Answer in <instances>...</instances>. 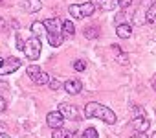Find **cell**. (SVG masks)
<instances>
[{
  "label": "cell",
  "instance_id": "6da1fadb",
  "mask_svg": "<svg viewBox=\"0 0 156 138\" xmlns=\"http://www.w3.org/2000/svg\"><path fill=\"white\" fill-rule=\"evenodd\" d=\"M85 116L87 118H99V120H103L105 123H116V114L108 109V107H105V105H101V103H98V101H90V103H87V107H85Z\"/></svg>",
  "mask_w": 156,
  "mask_h": 138
},
{
  "label": "cell",
  "instance_id": "7a4b0ae2",
  "mask_svg": "<svg viewBox=\"0 0 156 138\" xmlns=\"http://www.w3.org/2000/svg\"><path fill=\"white\" fill-rule=\"evenodd\" d=\"M96 9V6L92 2H85V4H72L68 6V13L73 17V19H85L88 15H92Z\"/></svg>",
  "mask_w": 156,
  "mask_h": 138
},
{
  "label": "cell",
  "instance_id": "3957f363",
  "mask_svg": "<svg viewBox=\"0 0 156 138\" xmlns=\"http://www.w3.org/2000/svg\"><path fill=\"white\" fill-rule=\"evenodd\" d=\"M41 50H42L41 39H39V37H30V39L26 41V44H24V50H22V52L26 53V57H28L30 61H35V59H39Z\"/></svg>",
  "mask_w": 156,
  "mask_h": 138
},
{
  "label": "cell",
  "instance_id": "277c9868",
  "mask_svg": "<svg viewBox=\"0 0 156 138\" xmlns=\"http://www.w3.org/2000/svg\"><path fill=\"white\" fill-rule=\"evenodd\" d=\"M28 76H30V79H31L33 83H37V85H50V76H48L46 72H42V68L37 66V64L28 66Z\"/></svg>",
  "mask_w": 156,
  "mask_h": 138
},
{
  "label": "cell",
  "instance_id": "5b68a950",
  "mask_svg": "<svg viewBox=\"0 0 156 138\" xmlns=\"http://www.w3.org/2000/svg\"><path fill=\"white\" fill-rule=\"evenodd\" d=\"M22 64V61L19 57H6L0 64V76H8V74H13L15 70H19Z\"/></svg>",
  "mask_w": 156,
  "mask_h": 138
},
{
  "label": "cell",
  "instance_id": "8992f818",
  "mask_svg": "<svg viewBox=\"0 0 156 138\" xmlns=\"http://www.w3.org/2000/svg\"><path fill=\"white\" fill-rule=\"evenodd\" d=\"M42 24H44L48 35H61V31H62V22L59 19H46Z\"/></svg>",
  "mask_w": 156,
  "mask_h": 138
},
{
  "label": "cell",
  "instance_id": "52a82bcc",
  "mask_svg": "<svg viewBox=\"0 0 156 138\" xmlns=\"http://www.w3.org/2000/svg\"><path fill=\"white\" fill-rule=\"evenodd\" d=\"M46 123H48V127H51L53 131H55V129H61L62 123H64V116H62L59 111L48 112V116H46Z\"/></svg>",
  "mask_w": 156,
  "mask_h": 138
},
{
  "label": "cell",
  "instance_id": "ba28073f",
  "mask_svg": "<svg viewBox=\"0 0 156 138\" xmlns=\"http://www.w3.org/2000/svg\"><path fill=\"white\" fill-rule=\"evenodd\" d=\"M59 112L64 116V120H79V112H77V109L70 103H61L59 105Z\"/></svg>",
  "mask_w": 156,
  "mask_h": 138
},
{
  "label": "cell",
  "instance_id": "9c48e42d",
  "mask_svg": "<svg viewBox=\"0 0 156 138\" xmlns=\"http://www.w3.org/2000/svg\"><path fill=\"white\" fill-rule=\"evenodd\" d=\"M149 127H151V122H149L147 116H136V118L132 120V129H134L136 133H147Z\"/></svg>",
  "mask_w": 156,
  "mask_h": 138
},
{
  "label": "cell",
  "instance_id": "30bf717a",
  "mask_svg": "<svg viewBox=\"0 0 156 138\" xmlns=\"http://www.w3.org/2000/svg\"><path fill=\"white\" fill-rule=\"evenodd\" d=\"M90 2L101 11H114L116 8H119V0H90Z\"/></svg>",
  "mask_w": 156,
  "mask_h": 138
},
{
  "label": "cell",
  "instance_id": "8fae6325",
  "mask_svg": "<svg viewBox=\"0 0 156 138\" xmlns=\"http://www.w3.org/2000/svg\"><path fill=\"white\" fill-rule=\"evenodd\" d=\"M81 89H83V83L79 79H68V81H64V90L68 94H79Z\"/></svg>",
  "mask_w": 156,
  "mask_h": 138
},
{
  "label": "cell",
  "instance_id": "7c38bea8",
  "mask_svg": "<svg viewBox=\"0 0 156 138\" xmlns=\"http://www.w3.org/2000/svg\"><path fill=\"white\" fill-rule=\"evenodd\" d=\"M41 8H42L41 0H24L22 2V9L28 13H37V11H41Z\"/></svg>",
  "mask_w": 156,
  "mask_h": 138
},
{
  "label": "cell",
  "instance_id": "4fadbf2b",
  "mask_svg": "<svg viewBox=\"0 0 156 138\" xmlns=\"http://www.w3.org/2000/svg\"><path fill=\"white\" fill-rule=\"evenodd\" d=\"M116 33H118L119 39H129V37L132 35V28H130L129 24H119V26L116 28Z\"/></svg>",
  "mask_w": 156,
  "mask_h": 138
},
{
  "label": "cell",
  "instance_id": "5bb4252c",
  "mask_svg": "<svg viewBox=\"0 0 156 138\" xmlns=\"http://www.w3.org/2000/svg\"><path fill=\"white\" fill-rule=\"evenodd\" d=\"M147 22H149L151 26H154V28H156V2L147 9Z\"/></svg>",
  "mask_w": 156,
  "mask_h": 138
},
{
  "label": "cell",
  "instance_id": "9a60e30c",
  "mask_svg": "<svg viewBox=\"0 0 156 138\" xmlns=\"http://www.w3.org/2000/svg\"><path fill=\"white\" fill-rule=\"evenodd\" d=\"M44 24L42 22H33L31 24V33H33V37H39V35H42L44 33Z\"/></svg>",
  "mask_w": 156,
  "mask_h": 138
},
{
  "label": "cell",
  "instance_id": "2e32d148",
  "mask_svg": "<svg viewBox=\"0 0 156 138\" xmlns=\"http://www.w3.org/2000/svg\"><path fill=\"white\" fill-rule=\"evenodd\" d=\"M73 134H72V131H68V129H55V133H53V138H72Z\"/></svg>",
  "mask_w": 156,
  "mask_h": 138
},
{
  "label": "cell",
  "instance_id": "e0dca14e",
  "mask_svg": "<svg viewBox=\"0 0 156 138\" xmlns=\"http://www.w3.org/2000/svg\"><path fill=\"white\" fill-rule=\"evenodd\" d=\"M62 31H64L66 35H73V33H75L73 22H72V20H64V22H62Z\"/></svg>",
  "mask_w": 156,
  "mask_h": 138
},
{
  "label": "cell",
  "instance_id": "ac0fdd59",
  "mask_svg": "<svg viewBox=\"0 0 156 138\" xmlns=\"http://www.w3.org/2000/svg\"><path fill=\"white\" fill-rule=\"evenodd\" d=\"M98 35H99V31H98V26L85 28V37H87V39H94V37H98Z\"/></svg>",
  "mask_w": 156,
  "mask_h": 138
},
{
  "label": "cell",
  "instance_id": "d6986e66",
  "mask_svg": "<svg viewBox=\"0 0 156 138\" xmlns=\"http://www.w3.org/2000/svg\"><path fill=\"white\" fill-rule=\"evenodd\" d=\"M48 42L57 48V46L62 44V35H48Z\"/></svg>",
  "mask_w": 156,
  "mask_h": 138
},
{
  "label": "cell",
  "instance_id": "ffe728a7",
  "mask_svg": "<svg viewBox=\"0 0 156 138\" xmlns=\"http://www.w3.org/2000/svg\"><path fill=\"white\" fill-rule=\"evenodd\" d=\"M50 89L51 90H59V89H64V83L57 78H50Z\"/></svg>",
  "mask_w": 156,
  "mask_h": 138
},
{
  "label": "cell",
  "instance_id": "44dd1931",
  "mask_svg": "<svg viewBox=\"0 0 156 138\" xmlns=\"http://www.w3.org/2000/svg\"><path fill=\"white\" fill-rule=\"evenodd\" d=\"M83 138H98V131L94 127H88L83 131Z\"/></svg>",
  "mask_w": 156,
  "mask_h": 138
},
{
  "label": "cell",
  "instance_id": "7402d4cb",
  "mask_svg": "<svg viewBox=\"0 0 156 138\" xmlns=\"http://www.w3.org/2000/svg\"><path fill=\"white\" fill-rule=\"evenodd\" d=\"M73 68H75L77 72H83L85 68H87V63L83 59H77V61H73Z\"/></svg>",
  "mask_w": 156,
  "mask_h": 138
},
{
  "label": "cell",
  "instance_id": "603a6c76",
  "mask_svg": "<svg viewBox=\"0 0 156 138\" xmlns=\"http://www.w3.org/2000/svg\"><path fill=\"white\" fill-rule=\"evenodd\" d=\"M132 111H134L138 116H145V109H143V107H140V105H132Z\"/></svg>",
  "mask_w": 156,
  "mask_h": 138
},
{
  "label": "cell",
  "instance_id": "cb8c5ba5",
  "mask_svg": "<svg viewBox=\"0 0 156 138\" xmlns=\"http://www.w3.org/2000/svg\"><path fill=\"white\" fill-rule=\"evenodd\" d=\"M24 44H26V41H22V37L17 33V48L19 50H24Z\"/></svg>",
  "mask_w": 156,
  "mask_h": 138
},
{
  "label": "cell",
  "instance_id": "d4e9b609",
  "mask_svg": "<svg viewBox=\"0 0 156 138\" xmlns=\"http://www.w3.org/2000/svg\"><path fill=\"white\" fill-rule=\"evenodd\" d=\"M6 107H8L6 100H4V98H0V112H4V111H6Z\"/></svg>",
  "mask_w": 156,
  "mask_h": 138
},
{
  "label": "cell",
  "instance_id": "484cf974",
  "mask_svg": "<svg viewBox=\"0 0 156 138\" xmlns=\"http://www.w3.org/2000/svg\"><path fill=\"white\" fill-rule=\"evenodd\" d=\"M118 59H119V63H121V64H127V63H129V57H127L125 53H121V55H119Z\"/></svg>",
  "mask_w": 156,
  "mask_h": 138
},
{
  "label": "cell",
  "instance_id": "4316f807",
  "mask_svg": "<svg viewBox=\"0 0 156 138\" xmlns=\"http://www.w3.org/2000/svg\"><path fill=\"white\" fill-rule=\"evenodd\" d=\"M129 6H130V0H119V8L125 9V8H129Z\"/></svg>",
  "mask_w": 156,
  "mask_h": 138
},
{
  "label": "cell",
  "instance_id": "83f0119b",
  "mask_svg": "<svg viewBox=\"0 0 156 138\" xmlns=\"http://www.w3.org/2000/svg\"><path fill=\"white\" fill-rule=\"evenodd\" d=\"M132 138H149V136H147L145 133H138V134H134Z\"/></svg>",
  "mask_w": 156,
  "mask_h": 138
},
{
  "label": "cell",
  "instance_id": "f1b7e54d",
  "mask_svg": "<svg viewBox=\"0 0 156 138\" xmlns=\"http://www.w3.org/2000/svg\"><path fill=\"white\" fill-rule=\"evenodd\" d=\"M0 89H8V83H4V81H0Z\"/></svg>",
  "mask_w": 156,
  "mask_h": 138
},
{
  "label": "cell",
  "instance_id": "f546056e",
  "mask_svg": "<svg viewBox=\"0 0 156 138\" xmlns=\"http://www.w3.org/2000/svg\"><path fill=\"white\" fill-rule=\"evenodd\" d=\"M0 138H11V136H8L6 133H0Z\"/></svg>",
  "mask_w": 156,
  "mask_h": 138
},
{
  "label": "cell",
  "instance_id": "4dcf8cb0",
  "mask_svg": "<svg viewBox=\"0 0 156 138\" xmlns=\"http://www.w3.org/2000/svg\"><path fill=\"white\" fill-rule=\"evenodd\" d=\"M152 89H154V90H156V78H154V79H152Z\"/></svg>",
  "mask_w": 156,
  "mask_h": 138
},
{
  "label": "cell",
  "instance_id": "1f68e13d",
  "mask_svg": "<svg viewBox=\"0 0 156 138\" xmlns=\"http://www.w3.org/2000/svg\"><path fill=\"white\" fill-rule=\"evenodd\" d=\"M2 26H4V19H2V17H0V28H2Z\"/></svg>",
  "mask_w": 156,
  "mask_h": 138
},
{
  "label": "cell",
  "instance_id": "d6a6232c",
  "mask_svg": "<svg viewBox=\"0 0 156 138\" xmlns=\"http://www.w3.org/2000/svg\"><path fill=\"white\" fill-rule=\"evenodd\" d=\"M2 61H4V59H2V57H0V64H2Z\"/></svg>",
  "mask_w": 156,
  "mask_h": 138
},
{
  "label": "cell",
  "instance_id": "836d02e7",
  "mask_svg": "<svg viewBox=\"0 0 156 138\" xmlns=\"http://www.w3.org/2000/svg\"><path fill=\"white\" fill-rule=\"evenodd\" d=\"M152 138H156V134H154V136H152Z\"/></svg>",
  "mask_w": 156,
  "mask_h": 138
}]
</instances>
